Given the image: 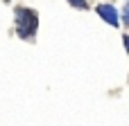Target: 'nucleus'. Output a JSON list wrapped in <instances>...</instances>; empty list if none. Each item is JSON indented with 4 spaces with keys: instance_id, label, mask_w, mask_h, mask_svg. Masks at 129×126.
Here are the masks:
<instances>
[{
    "instance_id": "nucleus-1",
    "label": "nucleus",
    "mask_w": 129,
    "mask_h": 126,
    "mask_svg": "<svg viewBox=\"0 0 129 126\" xmlns=\"http://www.w3.org/2000/svg\"><path fill=\"white\" fill-rule=\"evenodd\" d=\"M95 11H98V16H100L104 23H109V25H113V27H118V25H120L118 9H116L113 5H98V7H95Z\"/></svg>"
},
{
    "instance_id": "nucleus-2",
    "label": "nucleus",
    "mask_w": 129,
    "mask_h": 126,
    "mask_svg": "<svg viewBox=\"0 0 129 126\" xmlns=\"http://www.w3.org/2000/svg\"><path fill=\"white\" fill-rule=\"evenodd\" d=\"M68 2H70L73 7H77V9H86V7H88L86 0H68Z\"/></svg>"
}]
</instances>
